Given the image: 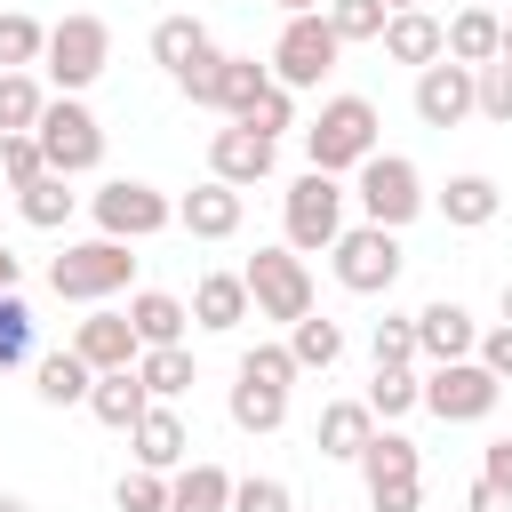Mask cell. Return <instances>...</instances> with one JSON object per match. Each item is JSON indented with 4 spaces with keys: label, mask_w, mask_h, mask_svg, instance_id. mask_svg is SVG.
I'll list each match as a JSON object with an SVG mask.
<instances>
[{
    "label": "cell",
    "mask_w": 512,
    "mask_h": 512,
    "mask_svg": "<svg viewBox=\"0 0 512 512\" xmlns=\"http://www.w3.org/2000/svg\"><path fill=\"white\" fill-rule=\"evenodd\" d=\"M296 376H304V368H296L288 344H248V352H240V376H232V424H240V432H280Z\"/></svg>",
    "instance_id": "1"
},
{
    "label": "cell",
    "mask_w": 512,
    "mask_h": 512,
    "mask_svg": "<svg viewBox=\"0 0 512 512\" xmlns=\"http://www.w3.org/2000/svg\"><path fill=\"white\" fill-rule=\"evenodd\" d=\"M376 104L368 96H328L320 104V120L304 128V160L312 168H328V176H344V168H360L368 152H376Z\"/></svg>",
    "instance_id": "2"
},
{
    "label": "cell",
    "mask_w": 512,
    "mask_h": 512,
    "mask_svg": "<svg viewBox=\"0 0 512 512\" xmlns=\"http://www.w3.org/2000/svg\"><path fill=\"white\" fill-rule=\"evenodd\" d=\"M136 280V256H128V240H112V232H96V240H80V248H64L56 264H48V288L64 296V304H104V296H120Z\"/></svg>",
    "instance_id": "3"
},
{
    "label": "cell",
    "mask_w": 512,
    "mask_h": 512,
    "mask_svg": "<svg viewBox=\"0 0 512 512\" xmlns=\"http://www.w3.org/2000/svg\"><path fill=\"white\" fill-rule=\"evenodd\" d=\"M352 176H360V184H352L360 216H368V224H392V232H400V224H416V216H424V200H432L408 152H368Z\"/></svg>",
    "instance_id": "4"
},
{
    "label": "cell",
    "mask_w": 512,
    "mask_h": 512,
    "mask_svg": "<svg viewBox=\"0 0 512 512\" xmlns=\"http://www.w3.org/2000/svg\"><path fill=\"white\" fill-rule=\"evenodd\" d=\"M344 184L328 176V168H304L296 184H288V200H280V232H288V248L296 256H320V248H336V232H344Z\"/></svg>",
    "instance_id": "5"
},
{
    "label": "cell",
    "mask_w": 512,
    "mask_h": 512,
    "mask_svg": "<svg viewBox=\"0 0 512 512\" xmlns=\"http://www.w3.org/2000/svg\"><path fill=\"white\" fill-rule=\"evenodd\" d=\"M104 64H112V24L104 16H64V24H48V56H40V72L56 80V96H80L88 80H104Z\"/></svg>",
    "instance_id": "6"
},
{
    "label": "cell",
    "mask_w": 512,
    "mask_h": 512,
    "mask_svg": "<svg viewBox=\"0 0 512 512\" xmlns=\"http://www.w3.org/2000/svg\"><path fill=\"white\" fill-rule=\"evenodd\" d=\"M496 400H504V376L480 352L472 360H432V376H424V408L440 424H480V416H496Z\"/></svg>",
    "instance_id": "7"
},
{
    "label": "cell",
    "mask_w": 512,
    "mask_h": 512,
    "mask_svg": "<svg viewBox=\"0 0 512 512\" xmlns=\"http://www.w3.org/2000/svg\"><path fill=\"white\" fill-rule=\"evenodd\" d=\"M336 56H344V40H336L328 8L288 16V24H280V40H272V80H280V88H320V80L336 72Z\"/></svg>",
    "instance_id": "8"
},
{
    "label": "cell",
    "mask_w": 512,
    "mask_h": 512,
    "mask_svg": "<svg viewBox=\"0 0 512 512\" xmlns=\"http://www.w3.org/2000/svg\"><path fill=\"white\" fill-rule=\"evenodd\" d=\"M40 152H48V168L56 176H88L96 160H104V120L80 104V96H48V112H40Z\"/></svg>",
    "instance_id": "9"
},
{
    "label": "cell",
    "mask_w": 512,
    "mask_h": 512,
    "mask_svg": "<svg viewBox=\"0 0 512 512\" xmlns=\"http://www.w3.org/2000/svg\"><path fill=\"white\" fill-rule=\"evenodd\" d=\"M328 264H336V280L352 296H384L400 280V232L392 224H344L336 248H328Z\"/></svg>",
    "instance_id": "10"
},
{
    "label": "cell",
    "mask_w": 512,
    "mask_h": 512,
    "mask_svg": "<svg viewBox=\"0 0 512 512\" xmlns=\"http://www.w3.org/2000/svg\"><path fill=\"white\" fill-rule=\"evenodd\" d=\"M264 88H272V64H256V56H200L184 72V96L208 104V112H224V120H240Z\"/></svg>",
    "instance_id": "11"
},
{
    "label": "cell",
    "mask_w": 512,
    "mask_h": 512,
    "mask_svg": "<svg viewBox=\"0 0 512 512\" xmlns=\"http://www.w3.org/2000/svg\"><path fill=\"white\" fill-rule=\"evenodd\" d=\"M96 232H112V240H152V232H168L176 224V200L168 192H152V184H136V176H112V184H96Z\"/></svg>",
    "instance_id": "12"
},
{
    "label": "cell",
    "mask_w": 512,
    "mask_h": 512,
    "mask_svg": "<svg viewBox=\"0 0 512 512\" xmlns=\"http://www.w3.org/2000/svg\"><path fill=\"white\" fill-rule=\"evenodd\" d=\"M248 296H256V312L264 320H304L312 312V272H304V256L280 240V248H256L248 256Z\"/></svg>",
    "instance_id": "13"
},
{
    "label": "cell",
    "mask_w": 512,
    "mask_h": 512,
    "mask_svg": "<svg viewBox=\"0 0 512 512\" xmlns=\"http://www.w3.org/2000/svg\"><path fill=\"white\" fill-rule=\"evenodd\" d=\"M472 112H480V72H472V64L440 56V64L416 72V120H424V128H464Z\"/></svg>",
    "instance_id": "14"
},
{
    "label": "cell",
    "mask_w": 512,
    "mask_h": 512,
    "mask_svg": "<svg viewBox=\"0 0 512 512\" xmlns=\"http://www.w3.org/2000/svg\"><path fill=\"white\" fill-rule=\"evenodd\" d=\"M72 352H80V360L104 376V368H136V360H144V336H136V320H128V312L96 304V312L72 328Z\"/></svg>",
    "instance_id": "15"
},
{
    "label": "cell",
    "mask_w": 512,
    "mask_h": 512,
    "mask_svg": "<svg viewBox=\"0 0 512 512\" xmlns=\"http://www.w3.org/2000/svg\"><path fill=\"white\" fill-rule=\"evenodd\" d=\"M208 176H224V184H264L272 176V136L264 128H248V120H232V128H216L208 136Z\"/></svg>",
    "instance_id": "16"
},
{
    "label": "cell",
    "mask_w": 512,
    "mask_h": 512,
    "mask_svg": "<svg viewBox=\"0 0 512 512\" xmlns=\"http://www.w3.org/2000/svg\"><path fill=\"white\" fill-rule=\"evenodd\" d=\"M416 352H424V360H472V352H480V320H472L456 296H440V304L416 312Z\"/></svg>",
    "instance_id": "17"
},
{
    "label": "cell",
    "mask_w": 512,
    "mask_h": 512,
    "mask_svg": "<svg viewBox=\"0 0 512 512\" xmlns=\"http://www.w3.org/2000/svg\"><path fill=\"white\" fill-rule=\"evenodd\" d=\"M176 224H184L192 240H232V232H240V184H224V176L192 184V192L176 200Z\"/></svg>",
    "instance_id": "18"
},
{
    "label": "cell",
    "mask_w": 512,
    "mask_h": 512,
    "mask_svg": "<svg viewBox=\"0 0 512 512\" xmlns=\"http://www.w3.org/2000/svg\"><path fill=\"white\" fill-rule=\"evenodd\" d=\"M376 48H384L392 64H416V72H424V64H440V56H448V24H440V16H424V8H392V24H384V40H376Z\"/></svg>",
    "instance_id": "19"
},
{
    "label": "cell",
    "mask_w": 512,
    "mask_h": 512,
    "mask_svg": "<svg viewBox=\"0 0 512 512\" xmlns=\"http://www.w3.org/2000/svg\"><path fill=\"white\" fill-rule=\"evenodd\" d=\"M128 440H136V464H144V472H184L192 432H184V416H176L168 400H152V408L136 416V432H128Z\"/></svg>",
    "instance_id": "20"
},
{
    "label": "cell",
    "mask_w": 512,
    "mask_h": 512,
    "mask_svg": "<svg viewBox=\"0 0 512 512\" xmlns=\"http://www.w3.org/2000/svg\"><path fill=\"white\" fill-rule=\"evenodd\" d=\"M360 480H368V496H384V488H416V480H424V448H416L408 432H376V440L360 448Z\"/></svg>",
    "instance_id": "21"
},
{
    "label": "cell",
    "mask_w": 512,
    "mask_h": 512,
    "mask_svg": "<svg viewBox=\"0 0 512 512\" xmlns=\"http://www.w3.org/2000/svg\"><path fill=\"white\" fill-rule=\"evenodd\" d=\"M448 56H456V64H472V72H480V64H496V56H504V16H496L488 0H464V8L448 16Z\"/></svg>",
    "instance_id": "22"
},
{
    "label": "cell",
    "mask_w": 512,
    "mask_h": 512,
    "mask_svg": "<svg viewBox=\"0 0 512 512\" xmlns=\"http://www.w3.org/2000/svg\"><path fill=\"white\" fill-rule=\"evenodd\" d=\"M248 304H256V296H248V272H200V288H192V328H216V336H224V328L248 320Z\"/></svg>",
    "instance_id": "23"
},
{
    "label": "cell",
    "mask_w": 512,
    "mask_h": 512,
    "mask_svg": "<svg viewBox=\"0 0 512 512\" xmlns=\"http://www.w3.org/2000/svg\"><path fill=\"white\" fill-rule=\"evenodd\" d=\"M152 408V392H144V376L136 368H104L96 376V392H88V416L96 424H112V432H136V416Z\"/></svg>",
    "instance_id": "24"
},
{
    "label": "cell",
    "mask_w": 512,
    "mask_h": 512,
    "mask_svg": "<svg viewBox=\"0 0 512 512\" xmlns=\"http://www.w3.org/2000/svg\"><path fill=\"white\" fill-rule=\"evenodd\" d=\"M368 440H376V408H368V400H328V408H320V432H312L320 456H352V464H360Z\"/></svg>",
    "instance_id": "25"
},
{
    "label": "cell",
    "mask_w": 512,
    "mask_h": 512,
    "mask_svg": "<svg viewBox=\"0 0 512 512\" xmlns=\"http://www.w3.org/2000/svg\"><path fill=\"white\" fill-rule=\"evenodd\" d=\"M496 208H504V192H496V176H480V168L448 176V192H440V216H448V224H464V232L496 224Z\"/></svg>",
    "instance_id": "26"
},
{
    "label": "cell",
    "mask_w": 512,
    "mask_h": 512,
    "mask_svg": "<svg viewBox=\"0 0 512 512\" xmlns=\"http://www.w3.org/2000/svg\"><path fill=\"white\" fill-rule=\"evenodd\" d=\"M128 320H136V336H144V344H184L192 304H184V296H168V288H136V296H128Z\"/></svg>",
    "instance_id": "27"
},
{
    "label": "cell",
    "mask_w": 512,
    "mask_h": 512,
    "mask_svg": "<svg viewBox=\"0 0 512 512\" xmlns=\"http://www.w3.org/2000/svg\"><path fill=\"white\" fill-rule=\"evenodd\" d=\"M32 392H40L48 408H80V400L96 392V368H88V360H80V352L64 344V352H48V360L32 368Z\"/></svg>",
    "instance_id": "28"
},
{
    "label": "cell",
    "mask_w": 512,
    "mask_h": 512,
    "mask_svg": "<svg viewBox=\"0 0 512 512\" xmlns=\"http://www.w3.org/2000/svg\"><path fill=\"white\" fill-rule=\"evenodd\" d=\"M168 512H232V472H224V464H184V472H168Z\"/></svg>",
    "instance_id": "29"
},
{
    "label": "cell",
    "mask_w": 512,
    "mask_h": 512,
    "mask_svg": "<svg viewBox=\"0 0 512 512\" xmlns=\"http://www.w3.org/2000/svg\"><path fill=\"white\" fill-rule=\"evenodd\" d=\"M200 56H216V48H208V24H200V16H160V24H152V64H168V72L184 80V72H192Z\"/></svg>",
    "instance_id": "30"
},
{
    "label": "cell",
    "mask_w": 512,
    "mask_h": 512,
    "mask_svg": "<svg viewBox=\"0 0 512 512\" xmlns=\"http://www.w3.org/2000/svg\"><path fill=\"white\" fill-rule=\"evenodd\" d=\"M16 216L32 224V232H56V224H72V176H40V184H24L16 192Z\"/></svg>",
    "instance_id": "31"
},
{
    "label": "cell",
    "mask_w": 512,
    "mask_h": 512,
    "mask_svg": "<svg viewBox=\"0 0 512 512\" xmlns=\"http://www.w3.org/2000/svg\"><path fill=\"white\" fill-rule=\"evenodd\" d=\"M136 376H144V392L152 400H176V392H192V352L184 344H144V360H136Z\"/></svg>",
    "instance_id": "32"
},
{
    "label": "cell",
    "mask_w": 512,
    "mask_h": 512,
    "mask_svg": "<svg viewBox=\"0 0 512 512\" xmlns=\"http://www.w3.org/2000/svg\"><path fill=\"white\" fill-rule=\"evenodd\" d=\"M48 112V88L32 72H0V136H32Z\"/></svg>",
    "instance_id": "33"
},
{
    "label": "cell",
    "mask_w": 512,
    "mask_h": 512,
    "mask_svg": "<svg viewBox=\"0 0 512 512\" xmlns=\"http://www.w3.org/2000/svg\"><path fill=\"white\" fill-rule=\"evenodd\" d=\"M288 352H296V368H336L344 360V328L304 312V320H288Z\"/></svg>",
    "instance_id": "34"
},
{
    "label": "cell",
    "mask_w": 512,
    "mask_h": 512,
    "mask_svg": "<svg viewBox=\"0 0 512 512\" xmlns=\"http://www.w3.org/2000/svg\"><path fill=\"white\" fill-rule=\"evenodd\" d=\"M48 56V24H32L24 8H8L0 16V72H32Z\"/></svg>",
    "instance_id": "35"
},
{
    "label": "cell",
    "mask_w": 512,
    "mask_h": 512,
    "mask_svg": "<svg viewBox=\"0 0 512 512\" xmlns=\"http://www.w3.org/2000/svg\"><path fill=\"white\" fill-rule=\"evenodd\" d=\"M368 408H376V424H392V416L424 408V376H416V368H376V384H368Z\"/></svg>",
    "instance_id": "36"
},
{
    "label": "cell",
    "mask_w": 512,
    "mask_h": 512,
    "mask_svg": "<svg viewBox=\"0 0 512 512\" xmlns=\"http://www.w3.org/2000/svg\"><path fill=\"white\" fill-rule=\"evenodd\" d=\"M328 24H336V40H344V48H352V40H384L392 0H328Z\"/></svg>",
    "instance_id": "37"
},
{
    "label": "cell",
    "mask_w": 512,
    "mask_h": 512,
    "mask_svg": "<svg viewBox=\"0 0 512 512\" xmlns=\"http://www.w3.org/2000/svg\"><path fill=\"white\" fill-rule=\"evenodd\" d=\"M368 352H376V368H416V312H384Z\"/></svg>",
    "instance_id": "38"
},
{
    "label": "cell",
    "mask_w": 512,
    "mask_h": 512,
    "mask_svg": "<svg viewBox=\"0 0 512 512\" xmlns=\"http://www.w3.org/2000/svg\"><path fill=\"white\" fill-rule=\"evenodd\" d=\"M0 176L24 192V184H40L48 176V152H40V136H0Z\"/></svg>",
    "instance_id": "39"
},
{
    "label": "cell",
    "mask_w": 512,
    "mask_h": 512,
    "mask_svg": "<svg viewBox=\"0 0 512 512\" xmlns=\"http://www.w3.org/2000/svg\"><path fill=\"white\" fill-rule=\"evenodd\" d=\"M112 504L120 512H168V472H120V488H112Z\"/></svg>",
    "instance_id": "40"
},
{
    "label": "cell",
    "mask_w": 512,
    "mask_h": 512,
    "mask_svg": "<svg viewBox=\"0 0 512 512\" xmlns=\"http://www.w3.org/2000/svg\"><path fill=\"white\" fill-rule=\"evenodd\" d=\"M16 360H32V312H24V296L8 288V296H0V368H16Z\"/></svg>",
    "instance_id": "41"
},
{
    "label": "cell",
    "mask_w": 512,
    "mask_h": 512,
    "mask_svg": "<svg viewBox=\"0 0 512 512\" xmlns=\"http://www.w3.org/2000/svg\"><path fill=\"white\" fill-rule=\"evenodd\" d=\"M232 512H296V496H288V480L248 472V480H232Z\"/></svg>",
    "instance_id": "42"
},
{
    "label": "cell",
    "mask_w": 512,
    "mask_h": 512,
    "mask_svg": "<svg viewBox=\"0 0 512 512\" xmlns=\"http://www.w3.org/2000/svg\"><path fill=\"white\" fill-rule=\"evenodd\" d=\"M240 120H248V128H264V136L280 144V128H296V88H280V80H272V88H264V96L240 112Z\"/></svg>",
    "instance_id": "43"
},
{
    "label": "cell",
    "mask_w": 512,
    "mask_h": 512,
    "mask_svg": "<svg viewBox=\"0 0 512 512\" xmlns=\"http://www.w3.org/2000/svg\"><path fill=\"white\" fill-rule=\"evenodd\" d=\"M480 120L512 128V64H504V56H496V64H480Z\"/></svg>",
    "instance_id": "44"
},
{
    "label": "cell",
    "mask_w": 512,
    "mask_h": 512,
    "mask_svg": "<svg viewBox=\"0 0 512 512\" xmlns=\"http://www.w3.org/2000/svg\"><path fill=\"white\" fill-rule=\"evenodd\" d=\"M480 360H488V368H496V376L512 384V320H496V328L480 336Z\"/></svg>",
    "instance_id": "45"
},
{
    "label": "cell",
    "mask_w": 512,
    "mask_h": 512,
    "mask_svg": "<svg viewBox=\"0 0 512 512\" xmlns=\"http://www.w3.org/2000/svg\"><path fill=\"white\" fill-rule=\"evenodd\" d=\"M464 512H512V488H496V480H472V488H464Z\"/></svg>",
    "instance_id": "46"
},
{
    "label": "cell",
    "mask_w": 512,
    "mask_h": 512,
    "mask_svg": "<svg viewBox=\"0 0 512 512\" xmlns=\"http://www.w3.org/2000/svg\"><path fill=\"white\" fill-rule=\"evenodd\" d=\"M480 480L512 488V440H488V448H480Z\"/></svg>",
    "instance_id": "47"
},
{
    "label": "cell",
    "mask_w": 512,
    "mask_h": 512,
    "mask_svg": "<svg viewBox=\"0 0 512 512\" xmlns=\"http://www.w3.org/2000/svg\"><path fill=\"white\" fill-rule=\"evenodd\" d=\"M376 512H424V480L416 488H384V496H368Z\"/></svg>",
    "instance_id": "48"
},
{
    "label": "cell",
    "mask_w": 512,
    "mask_h": 512,
    "mask_svg": "<svg viewBox=\"0 0 512 512\" xmlns=\"http://www.w3.org/2000/svg\"><path fill=\"white\" fill-rule=\"evenodd\" d=\"M16 280H24V256H16V248H0V296H8Z\"/></svg>",
    "instance_id": "49"
},
{
    "label": "cell",
    "mask_w": 512,
    "mask_h": 512,
    "mask_svg": "<svg viewBox=\"0 0 512 512\" xmlns=\"http://www.w3.org/2000/svg\"><path fill=\"white\" fill-rule=\"evenodd\" d=\"M280 8H288V16H312V8H328V0H280Z\"/></svg>",
    "instance_id": "50"
},
{
    "label": "cell",
    "mask_w": 512,
    "mask_h": 512,
    "mask_svg": "<svg viewBox=\"0 0 512 512\" xmlns=\"http://www.w3.org/2000/svg\"><path fill=\"white\" fill-rule=\"evenodd\" d=\"M0 512H32V504H24V496H0Z\"/></svg>",
    "instance_id": "51"
},
{
    "label": "cell",
    "mask_w": 512,
    "mask_h": 512,
    "mask_svg": "<svg viewBox=\"0 0 512 512\" xmlns=\"http://www.w3.org/2000/svg\"><path fill=\"white\" fill-rule=\"evenodd\" d=\"M504 64H512V16H504Z\"/></svg>",
    "instance_id": "52"
},
{
    "label": "cell",
    "mask_w": 512,
    "mask_h": 512,
    "mask_svg": "<svg viewBox=\"0 0 512 512\" xmlns=\"http://www.w3.org/2000/svg\"><path fill=\"white\" fill-rule=\"evenodd\" d=\"M504 320H512V280H504Z\"/></svg>",
    "instance_id": "53"
},
{
    "label": "cell",
    "mask_w": 512,
    "mask_h": 512,
    "mask_svg": "<svg viewBox=\"0 0 512 512\" xmlns=\"http://www.w3.org/2000/svg\"><path fill=\"white\" fill-rule=\"evenodd\" d=\"M392 8H424V0H392Z\"/></svg>",
    "instance_id": "54"
}]
</instances>
